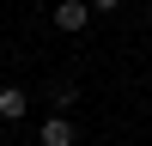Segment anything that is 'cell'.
Returning <instances> with one entry per match:
<instances>
[{"mask_svg": "<svg viewBox=\"0 0 152 146\" xmlns=\"http://www.w3.org/2000/svg\"><path fill=\"white\" fill-rule=\"evenodd\" d=\"M85 18H91V0H61V6H55V24H61V31H85Z\"/></svg>", "mask_w": 152, "mask_h": 146, "instance_id": "obj_1", "label": "cell"}, {"mask_svg": "<svg viewBox=\"0 0 152 146\" xmlns=\"http://www.w3.org/2000/svg\"><path fill=\"white\" fill-rule=\"evenodd\" d=\"M37 140H43V146H73V122H67V116H49Z\"/></svg>", "mask_w": 152, "mask_h": 146, "instance_id": "obj_2", "label": "cell"}, {"mask_svg": "<svg viewBox=\"0 0 152 146\" xmlns=\"http://www.w3.org/2000/svg\"><path fill=\"white\" fill-rule=\"evenodd\" d=\"M24 104H31V97H24L18 85H6V91H0V116H6V122H18V116H24Z\"/></svg>", "mask_w": 152, "mask_h": 146, "instance_id": "obj_3", "label": "cell"}, {"mask_svg": "<svg viewBox=\"0 0 152 146\" xmlns=\"http://www.w3.org/2000/svg\"><path fill=\"white\" fill-rule=\"evenodd\" d=\"M122 6V0H91V12H116Z\"/></svg>", "mask_w": 152, "mask_h": 146, "instance_id": "obj_4", "label": "cell"}, {"mask_svg": "<svg viewBox=\"0 0 152 146\" xmlns=\"http://www.w3.org/2000/svg\"><path fill=\"white\" fill-rule=\"evenodd\" d=\"M146 18H152V6H146Z\"/></svg>", "mask_w": 152, "mask_h": 146, "instance_id": "obj_5", "label": "cell"}]
</instances>
